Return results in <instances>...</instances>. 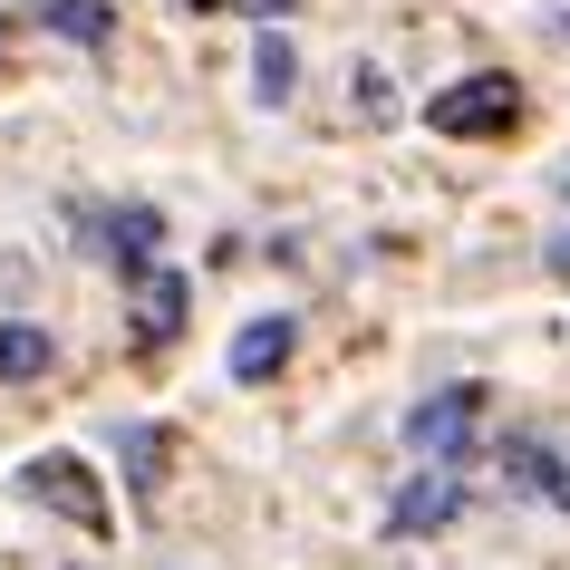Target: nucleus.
Masks as SVG:
<instances>
[{"instance_id": "1", "label": "nucleus", "mask_w": 570, "mask_h": 570, "mask_svg": "<svg viewBox=\"0 0 570 570\" xmlns=\"http://www.w3.org/2000/svg\"><path fill=\"white\" fill-rule=\"evenodd\" d=\"M425 126H435V136H512V126H522V78L474 68V78H454V88L425 97Z\"/></svg>"}, {"instance_id": "2", "label": "nucleus", "mask_w": 570, "mask_h": 570, "mask_svg": "<svg viewBox=\"0 0 570 570\" xmlns=\"http://www.w3.org/2000/svg\"><path fill=\"white\" fill-rule=\"evenodd\" d=\"M474 406H483V387H435L425 406H406V454H425L435 474H464L474 464Z\"/></svg>"}, {"instance_id": "3", "label": "nucleus", "mask_w": 570, "mask_h": 570, "mask_svg": "<svg viewBox=\"0 0 570 570\" xmlns=\"http://www.w3.org/2000/svg\"><path fill=\"white\" fill-rule=\"evenodd\" d=\"M20 493H30L39 512H59V522H78L88 541L117 532V512H107V493H97V464H88V454H39L30 474H20Z\"/></svg>"}, {"instance_id": "4", "label": "nucleus", "mask_w": 570, "mask_h": 570, "mask_svg": "<svg viewBox=\"0 0 570 570\" xmlns=\"http://www.w3.org/2000/svg\"><path fill=\"white\" fill-rule=\"evenodd\" d=\"M78 242H88L97 262H117L126 281L165 271V262H155V252H165V213H155V204H88V213H78Z\"/></svg>"}, {"instance_id": "5", "label": "nucleus", "mask_w": 570, "mask_h": 570, "mask_svg": "<svg viewBox=\"0 0 570 570\" xmlns=\"http://www.w3.org/2000/svg\"><path fill=\"white\" fill-rule=\"evenodd\" d=\"M454 512H464V474H416V483L387 503V532H396V541H425V532H445Z\"/></svg>"}, {"instance_id": "6", "label": "nucleus", "mask_w": 570, "mask_h": 570, "mask_svg": "<svg viewBox=\"0 0 570 570\" xmlns=\"http://www.w3.org/2000/svg\"><path fill=\"white\" fill-rule=\"evenodd\" d=\"M49 367H59V338L39 320H0V387H39Z\"/></svg>"}, {"instance_id": "7", "label": "nucleus", "mask_w": 570, "mask_h": 570, "mask_svg": "<svg viewBox=\"0 0 570 570\" xmlns=\"http://www.w3.org/2000/svg\"><path fill=\"white\" fill-rule=\"evenodd\" d=\"M184 301H194V291H184V271H146V281H136V338L165 348V338L184 330Z\"/></svg>"}, {"instance_id": "8", "label": "nucleus", "mask_w": 570, "mask_h": 570, "mask_svg": "<svg viewBox=\"0 0 570 570\" xmlns=\"http://www.w3.org/2000/svg\"><path fill=\"white\" fill-rule=\"evenodd\" d=\"M291 338H301V330H291L281 309H271V320H252V330L233 338V377H242V387H262V377H281V358H291Z\"/></svg>"}, {"instance_id": "9", "label": "nucleus", "mask_w": 570, "mask_h": 570, "mask_svg": "<svg viewBox=\"0 0 570 570\" xmlns=\"http://www.w3.org/2000/svg\"><path fill=\"white\" fill-rule=\"evenodd\" d=\"M503 474H512V493H541V503H551V483H561V454L541 445V435H503Z\"/></svg>"}, {"instance_id": "10", "label": "nucleus", "mask_w": 570, "mask_h": 570, "mask_svg": "<svg viewBox=\"0 0 570 570\" xmlns=\"http://www.w3.org/2000/svg\"><path fill=\"white\" fill-rule=\"evenodd\" d=\"M39 20H49L59 39H78V49H107V30H117L107 0H39Z\"/></svg>"}, {"instance_id": "11", "label": "nucleus", "mask_w": 570, "mask_h": 570, "mask_svg": "<svg viewBox=\"0 0 570 570\" xmlns=\"http://www.w3.org/2000/svg\"><path fill=\"white\" fill-rule=\"evenodd\" d=\"M252 88H262L271 107H281L291 88H301V49H291L281 30H262V39H252Z\"/></svg>"}, {"instance_id": "12", "label": "nucleus", "mask_w": 570, "mask_h": 570, "mask_svg": "<svg viewBox=\"0 0 570 570\" xmlns=\"http://www.w3.org/2000/svg\"><path fill=\"white\" fill-rule=\"evenodd\" d=\"M117 454H126V474H136V493H155V464H165V454H155V435H146V425H126V435H117Z\"/></svg>"}, {"instance_id": "13", "label": "nucleus", "mask_w": 570, "mask_h": 570, "mask_svg": "<svg viewBox=\"0 0 570 570\" xmlns=\"http://www.w3.org/2000/svg\"><path fill=\"white\" fill-rule=\"evenodd\" d=\"M348 88H358V107H367V117H396V78H387V68H358Z\"/></svg>"}, {"instance_id": "14", "label": "nucleus", "mask_w": 570, "mask_h": 570, "mask_svg": "<svg viewBox=\"0 0 570 570\" xmlns=\"http://www.w3.org/2000/svg\"><path fill=\"white\" fill-rule=\"evenodd\" d=\"M281 10H301V0H233V20H262V30L281 20Z\"/></svg>"}, {"instance_id": "15", "label": "nucleus", "mask_w": 570, "mask_h": 570, "mask_svg": "<svg viewBox=\"0 0 570 570\" xmlns=\"http://www.w3.org/2000/svg\"><path fill=\"white\" fill-rule=\"evenodd\" d=\"M551 281H570V233H561V242H551Z\"/></svg>"}, {"instance_id": "16", "label": "nucleus", "mask_w": 570, "mask_h": 570, "mask_svg": "<svg viewBox=\"0 0 570 570\" xmlns=\"http://www.w3.org/2000/svg\"><path fill=\"white\" fill-rule=\"evenodd\" d=\"M551 503H561V512H570V464H561V483H551Z\"/></svg>"}, {"instance_id": "17", "label": "nucleus", "mask_w": 570, "mask_h": 570, "mask_svg": "<svg viewBox=\"0 0 570 570\" xmlns=\"http://www.w3.org/2000/svg\"><path fill=\"white\" fill-rule=\"evenodd\" d=\"M561 194H570V175H561Z\"/></svg>"}, {"instance_id": "18", "label": "nucleus", "mask_w": 570, "mask_h": 570, "mask_svg": "<svg viewBox=\"0 0 570 570\" xmlns=\"http://www.w3.org/2000/svg\"><path fill=\"white\" fill-rule=\"evenodd\" d=\"M204 10H213V0H204Z\"/></svg>"}]
</instances>
